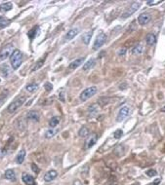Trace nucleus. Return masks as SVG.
Returning a JSON list of instances; mask_svg holds the SVG:
<instances>
[{
  "label": "nucleus",
  "mask_w": 165,
  "mask_h": 185,
  "mask_svg": "<svg viewBox=\"0 0 165 185\" xmlns=\"http://www.w3.org/2000/svg\"><path fill=\"white\" fill-rule=\"evenodd\" d=\"M22 59H23V54L20 50H15L11 56V65L13 69H18L22 63Z\"/></svg>",
  "instance_id": "obj_1"
},
{
  "label": "nucleus",
  "mask_w": 165,
  "mask_h": 185,
  "mask_svg": "<svg viewBox=\"0 0 165 185\" xmlns=\"http://www.w3.org/2000/svg\"><path fill=\"white\" fill-rule=\"evenodd\" d=\"M25 102H26V98L25 97L17 98L13 102H11L10 104H9L7 110H8L9 113H14V112H16L17 110H18L19 108H20L22 105L25 103Z\"/></svg>",
  "instance_id": "obj_2"
},
{
  "label": "nucleus",
  "mask_w": 165,
  "mask_h": 185,
  "mask_svg": "<svg viewBox=\"0 0 165 185\" xmlns=\"http://www.w3.org/2000/svg\"><path fill=\"white\" fill-rule=\"evenodd\" d=\"M97 92H98V89L95 86H92V87H89L85 89V90L83 91L81 94H80L79 98L80 100H82V102H86V100H88L89 98H92L93 96H95Z\"/></svg>",
  "instance_id": "obj_3"
},
{
  "label": "nucleus",
  "mask_w": 165,
  "mask_h": 185,
  "mask_svg": "<svg viewBox=\"0 0 165 185\" xmlns=\"http://www.w3.org/2000/svg\"><path fill=\"white\" fill-rule=\"evenodd\" d=\"M14 50V45L13 44H7L5 47H3L0 50V62L5 61L9 57L12 56Z\"/></svg>",
  "instance_id": "obj_4"
},
{
  "label": "nucleus",
  "mask_w": 165,
  "mask_h": 185,
  "mask_svg": "<svg viewBox=\"0 0 165 185\" xmlns=\"http://www.w3.org/2000/svg\"><path fill=\"white\" fill-rule=\"evenodd\" d=\"M139 8H140V2H133V3L131 4L127 9H126L124 13L122 14V18L126 19V18H128V17H130L131 15H133V14H134Z\"/></svg>",
  "instance_id": "obj_5"
},
{
  "label": "nucleus",
  "mask_w": 165,
  "mask_h": 185,
  "mask_svg": "<svg viewBox=\"0 0 165 185\" xmlns=\"http://www.w3.org/2000/svg\"><path fill=\"white\" fill-rule=\"evenodd\" d=\"M106 41V34H105L104 32H101L100 34L97 36L95 42H94L93 49L94 50H99L104 44H105Z\"/></svg>",
  "instance_id": "obj_6"
},
{
  "label": "nucleus",
  "mask_w": 165,
  "mask_h": 185,
  "mask_svg": "<svg viewBox=\"0 0 165 185\" xmlns=\"http://www.w3.org/2000/svg\"><path fill=\"white\" fill-rule=\"evenodd\" d=\"M130 114V108L128 106H123L120 108V110L118 111V114L116 116V121L117 122H122L123 120H125L129 116Z\"/></svg>",
  "instance_id": "obj_7"
},
{
  "label": "nucleus",
  "mask_w": 165,
  "mask_h": 185,
  "mask_svg": "<svg viewBox=\"0 0 165 185\" xmlns=\"http://www.w3.org/2000/svg\"><path fill=\"white\" fill-rule=\"evenodd\" d=\"M97 139H98V136L96 134H92L85 141V145H84L85 146V149H89L92 146L95 145V143L97 142Z\"/></svg>",
  "instance_id": "obj_8"
},
{
  "label": "nucleus",
  "mask_w": 165,
  "mask_h": 185,
  "mask_svg": "<svg viewBox=\"0 0 165 185\" xmlns=\"http://www.w3.org/2000/svg\"><path fill=\"white\" fill-rule=\"evenodd\" d=\"M150 15L147 13H143L138 17V23L140 25H145L150 21Z\"/></svg>",
  "instance_id": "obj_9"
},
{
  "label": "nucleus",
  "mask_w": 165,
  "mask_h": 185,
  "mask_svg": "<svg viewBox=\"0 0 165 185\" xmlns=\"http://www.w3.org/2000/svg\"><path fill=\"white\" fill-rule=\"evenodd\" d=\"M80 29L79 28H71L67 32V34L65 36V41H69V40L73 39V38L79 33Z\"/></svg>",
  "instance_id": "obj_10"
},
{
  "label": "nucleus",
  "mask_w": 165,
  "mask_h": 185,
  "mask_svg": "<svg viewBox=\"0 0 165 185\" xmlns=\"http://www.w3.org/2000/svg\"><path fill=\"white\" fill-rule=\"evenodd\" d=\"M57 175H58V172L55 170H51L44 174V180L46 182H50L52 180H54L57 177Z\"/></svg>",
  "instance_id": "obj_11"
},
{
  "label": "nucleus",
  "mask_w": 165,
  "mask_h": 185,
  "mask_svg": "<svg viewBox=\"0 0 165 185\" xmlns=\"http://www.w3.org/2000/svg\"><path fill=\"white\" fill-rule=\"evenodd\" d=\"M22 179H23L24 183L26 185H35V180L33 178V176H31L28 174H23Z\"/></svg>",
  "instance_id": "obj_12"
},
{
  "label": "nucleus",
  "mask_w": 165,
  "mask_h": 185,
  "mask_svg": "<svg viewBox=\"0 0 165 185\" xmlns=\"http://www.w3.org/2000/svg\"><path fill=\"white\" fill-rule=\"evenodd\" d=\"M26 117H28V119H30L33 122H38L40 120L39 112L35 111V110H31V111L28 112V115H26Z\"/></svg>",
  "instance_id": "obj_13"
},
{
  "label": "nucleus",
  "mask_w": 165,
  "mask_h": 185,
  "mask_svg": "<svg viewBox=\"0 0 165 185\" xmlns=\"http://www.w3.org/2000/svg\"><path fill=\"white\" fill-rule=\"evenodd\" d=\"M145 42L149 46H154V45L156 43V36H155L154 33H149L145 37Z\"/></svg>",
  "instance_id": "obj_14"
},
{
  "label": "nucleus",
  "mask_w": 165,
  "mask_h": 185,
  "mask_svg": "<svg viewBox=\"0 0 165 185\" xmlns=\"http://www.w3.org/2000/svg\"><path fill=\"white\" fill-rule=\"evenodd\" d=\"M13 8V4L11 2H4L0 5V12L1 13H6V12L12 10Z\"/></svg>",
  "instance_id": "obj_15"
},
{
  "label": "nucleus",
  "mask_w": 165,
  "mask_h": 185,
  "mask_svg": "<svg viewBox=\"0 0 165 185\" xmlns=\"http://www.w3.org/2000/svg\"><path fill=\"white\" fill-rule=\"evenodd\" d=\"M5 178L7 180H10V181H16V174L14 172V170H7L4 174Z\"/></svg>",
  "instance_id": "obj_16"
},
{
  "label": "nucleus",
  "mask_w": 165,
  "mask_h": 185,
  "mask_svg": "<svg viewBox=\"0 0 165 185\" xmlns=\"http://www.w3.org/2000/svg\"><path fill=\"white\" fill-rule=\"evenodd\" d=\"M25 158H26V150L25 149H22L20 152H19V154L17 155V158H16L17 164L21 165L22 163L25 161Z\"/></svg>",
  "instance_id": "obj_17"
},
{
  "label": "nucleus",
  "mask_w": 165,
  "mask_h": 185,
  "mask_svg": "<svg viewBox=\"0 0 165 185\" xmlns=\"http://www.w3.org/2000/svg\"><path fill=\"white\" fill-rule=\"evenodd\" d=\"M84 61V59H76V61H73L72 62H70V64L69 65V69H75V68H77V67H79L80 65L82 64V62H83Z\"/></svg>",
  "instance_id": "obj_18"
},
{
  "label": "nucleus",
  "mask_w": 165,
  "mask_h": 185,
  "mask_svg": "<svg viewBox=\"0 0 165 185\" xmlns=\"http://www.w3.org/2000/svg\"><path fill=\"white\" fill-rule=\"evenodd\" d=\"M11 21L9 20V19L5 18V17H1L0 16V29H3L4 27H6V26H8L10 25Z\"/></svg>",
  "instance_id": "obj_19"
},
{
  "label": "nucleus",
  "mask_w": 165,
  "mask_h": 185,
  "mask_svg": "<svg viewBox=\"0 0 165 185\" xmlns=\"http://www.w3.org/2000/svg\"><path fill=\"white\" fill-rule=\"evenodd\" d=\"M60 121H61V118L59 116L52 117V118L50 119V121H49V126L51 127V128H55V127H57L58 125L60 124Z\"/></svg>",
  "instance_id": "obj_20"
},
{
  "label": "nucleus",
  "mask_w": 165,
  "mask_h": 185,
  "mask_svg": "<svg viewBox=\"0 0 165 185\" xmlns=\"http://www.w3.org/2000/svg\"><path fill=\"white\" fill-rule=\"evenodd\" d=\"M92 33H93V31H92V30L91 31H87V32L84 33L83 36H82V41H83V43L85 45H88L89 42H90Z\"/></svg>",
  "instance_id": "obj_21"
},
{
  "label": "nucleus",
  "mask_w": 165,
  "mask_h": 185,
  "mask_svg": "<svg viewBox=\"0 0 165 185\" xmlns=\"http://www.w3.org/2000/svg\"><path fill=\"white\" fill-rule=\"evenodd\" d=\"M96 64V61L95 59H89V61H86V63L83 65V70H89V69L93 68L94 66H95Z\"/></svg>",
  "instance_id": "obj_22"
},
{
  "label": "nucleus",
  "mask_w": 165,
  "mask_h": 185,
  "mask_svg": "<svg viewBox=\"0 0 165 185\" xmlns=\"http://www.w3.org/2000/svg\"><path fill=\"white\" fill-rule=\"evenodd\" d=\"M78 134L80 138H87V136L90 134V131H89V129L87 128V127H82V128L79 130Z\"/></svg>",
  "instance_id": "obj_23"
},
{
  "label": "nucleus",
  "mask_w": 165,
  "mask_h": 185,
  "mask_svg": "<svg viewBox=\"0 0 165 185\" xmlns=\"http://www.w3.org/2000/svg\"><path fill=\"white\" fill-rule=\"evenodd\" d=\"M38 30H39V27H38V26H34V27H33L32 29L28 31V36L30 38V39H33L34 37H36V34H37Z\"/></svg>",
  "instance_id": "obj_24"
},
{
  "label": "nucleus",
  "mask_w": 165,
  "mask_h": 185,
  "mask_svg": "<svg viewBox=\"0 0 165 185\" xmlns=\"http://www.w3.org/2000/svg\"><path fill=\"white\" fill-rule=\"evenodd\" d=\"M57 133H58V130L49 129L48 131H46V133H45V138H52L53 136H54Z\"/></svg>",
  "instance_id": "obj_25"
},
{
  "label": "nucleus",
  "mask_w": 165,
  "mask_h": 185,
  "mask_svg": "<svg viewBox=\"0 0 165 185\" xmlns=\"http://www.w3.org/2000/svg\"><path fill=\"white\" fill-rule=\"evenodd\" d=\"M38 89V85L37 84H28V85H26V90L28 91V92H30V93H33V92H35L36 90Z\"/></svg>",
  "instance_id": "obj_26"
},
{
  "label": "nucleus",
  "mask_w": 165,
  "mask_h": 185,
  "mask_svg": "<svg viewBox=\"0 0 165 185\" xmlns=\"http://www.w3.org/2000/svg\"><path fill=\"white\" fill-rule=\"evenodd\" d=\"M132 53H133L134 55H140V54H142V53H143V45H142V44L136 45V46H135L134 48H133Z\"/></svg>",
  "instance_id": "obj_27"
},
{
  "label": "nucleus",
  "mask_w": 165,
  "mask_h": 185,
  "mask_svg": "<svg viewBox=\"0 0 165 185\" xmlns=\"http://www.w3.org/2000/svg\"><path fill=\"white\" fill-rule=\"evenodd\" d=\"M98 111H99V107L97 106V105H92V106L89 107V109H88V114H89V116H94Z\"/></svg>",
  "instance_id": "obj_28"
},
{
  "label": "nucleus",
  "mask_w": 165,
  "mask_h": 185,
  "mask_svg": "<svg viewBox=\"0 0 165 185\" xmlns=\"http://www.w3.org/2000/svg\"><path fill=\"white\" fill-rule=\"evenodd\" d=\"M43 63H44V59H40L39 61H38L36 63L33 65L32 69H31V71H35V70H38L39 68H41L43 65Z\"/></svg>",
  "instance_id": "obj_29"
},
{
  "label": "nucleus",
  "mask_w": 165,
  "mask_h": 185,
  "mask_svg": "<svg viewBox=\"0 0 165 185\" xmlns=\"http://www.w3.org/2000/svg\"><path fill=\"white\" fill-rule=\"evenodd\" d=\"M122 134H123L122 130L118 129V130H116V131L114 132V134H113V136H114V138H116V139H119L121 136H122Z\"/></svg>",
  "instance_id": "obj_30"
},
{
  "label": "nucleus",
  "mask_w": 165,
  "mask_h": 185,
  "mask_svg": "<svg viewBox=\"0 0 165 185\" xmlns=\"http://www.w3.org/2000/svg\"><path fill=\"white\" fill-rule=\"evenodd\" d=\"M147 176H150V177H154V176H155V175L157 174V172L155 170H147Z\"/></svg>",
  "instance_id": "obj_31"
},
{
  "label": "nucleus",
  "mask_w": 165,
  "mask_h": 185,
  "mask_svg": "<svg viewBox=\"0 0 165 185\" xmlns=\"http://www.w3.org/2000/svg\"><path fill=\"white\" fill-rule=\"evenodd\" d=\"M44 88H45V90L47 91V92H50V91L53 89V86H52V84H51V83L47 82V83L44 84Z\"/></svg>",
  "instance_id": "obj_32"
},
{
  "label": "nucleus",
  "mask_w": 165,
  "mask_h": 185,
  "mask_svg": "<svg viewBox=\"0 0 165 185\" xmlns=\"http://www.w3.org/2000/svg\"><path fill=\"white\" fill-rule=\"evenodd\" d=\"M59 98H60L61 102H65V92H64V91H61V92H60V94H59Z\"/></svg>",
  "instance_id": "obj_33"
},
{
  "label": "nucleus",
  "mask_w": 165,
  "mask_h": 185,
  "mask_svg": "<svg viewBox=\"0 0 165 185\" xmlns=\"http://www.w3.org/2000/svg\"><path fill=\"white\" fill-rule=\"evenodd\" d=\"M160 2H161L160 0H154V1H147V6H152V5H155V4H158Z\"/></svg>",
  "instance_id": "obj_34"
},
{
  "label": "nucleus",
  "mask_w": 165,
  "mask_h": 185,
  "mask_svg": "<svg viewBox=\"0 0 165 185\" xmlns=\"http://www.w3.org/2000/svg\"><path fill=\"white\" fill-rule=\"evenodd\" d=\"M31 169H32V170L35 172V174H38V172H39V168H38L35 164H31Z\"/></svg>",
  "instance_id": "obj_35"
},
{
  "label": "nucleus",
  "mask_w": 165,
  "mask_h": 185,
  "mask_svg": "<svg viewBox=\"0 0 165 185\" xmlns=\"http://www.w3.org/2000/svg\"><path fill=\"white\" fill-rule=\"evenodd\" d=\"M125 53H126V49L123 48V49H120L119 51H118V55H119V56H124Z\"/></svg>",
  "instance_id": "obj_36"
},
{
  "label": "nucleus",
  "mask_w": 165,
  "mask_h": 185,
  "mask_svg": "<svg viewBox=\"0 0 165 185\" xmlns=\"http://www.w3.org/2000/svg\"><path fill=\"white\" fill-rule=\"evenodd\" d=\"M159 183H160V179L157 178V179H155L154 182H152V183H150L147 185H159Z\"/></svg>",
  "instance_id": "obj_37"
},
{
  "label": "nucleus",
  "mask_w": 165,
  "mask_h": 185,
  "mask_svg": "<svg viewBox=\"0 0 165 185\" xmlns=\"http://www.w3.org/2000/svg\"><path fill=\"white\" fill-rule=\"evenodd\" d=\"M3 155H4V151H1V150H0V157H2Z\"/></svg>",
  "instance_id": "obj_38"
},
{
  "label": "nucleus",
  "mask_w": 165,
  "mask_h": 185,
  "mask_svg": "<svg viewBox=\"0 0 165 185\" xmlns=\"http://www.w3.org/2000/svg\"><path fill=\"white\" fill-rule=\"evenodd\" d=\"M161 111L162 112H165V106H163V107L161 108Z\"/></svg>",
  "instance_id": "obj_39"
},
{
  "label": "nucleus",
  "mask_w": 165,
  "mask_h": 185,
  "mask_svg": "<svg viewBox=\"0 0 165 185\" xmlns=\"http://www.w3.org/2000/svg\"><path fill=\"white\" fill-rule=\"evenodd\" d=\"M0 82H1V80H0Z\"/></svg>",
  "instance_id": "obj_40"
}]
</instances>
